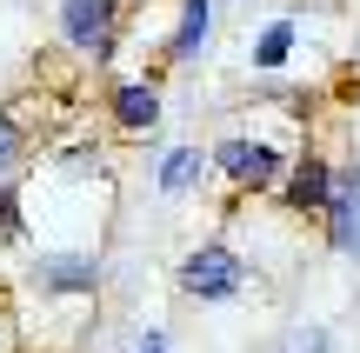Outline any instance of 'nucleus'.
I'll list each match as a JSON object with an SVG mask.
<instances>
[{
    "label": "nucleus",
    "instance_id": "1",
    "mask_svg": "<svg viewBox=\"0 0 360 353\" xmlns=\"http://www.w3.org/2000/svg\"><path fill=\"white\" fill-rule=\"evenodd\" d=\"M174 280H180L187 300H233V293L247 287V260L227 247V240H200V247L174 267Z\"/></svg>",
    "mask_w": 360,
    "mask_h": 353
},
{
    "label": "nucleus",
    "instance_id": "2",
    "mask_svg": "<svg viewBox=\"0 0 360 353\" xmlns=\"http://www.w3.org/2000/svg\"><path fill=\"white\" fill-rule=\"evenodd\" d=\"M27 280L40 287V300H94V293H101V253L47 247V253H34V274Z\"/></svg>",
    "mask_w": 360,
    "mask_h": 353
},
{
    "label": "nucleus",
    "instance_id": "3",
    "mask_svg": "<svg viewBox=\"0 0 360 353\" xmlns=\"http://www.w3.org/2000/svg\"><path fill=\"white\" fill-rule=\"evenodd\" d=\"M207 167H214L220 180H233L240 194H260V187H281L287 154L274 140H247V133H233V140H220L214 154H207Z\"/></svg>",
    "mask_w": 360,
    "mask_h": 353
},
{
    "label": "nucleus",
    "instance_id": "4",
    "mask_svg": "<svg viewBox=\"0 0 360 353\" xmlns=\"http://www.w3.org/2000/svg\"><path fill=\"white\" fill-rule=\"evenodd\" d=\"M60 40L87 60H107L114 53V34H120V0H60Z\"/></svg>",
    "mask_w": 360,
    "mask_h": 353
},
{
    "label": "nucleus",
    "instance_id": "5",
    "mask_svg": "<svg viewBox=\"0 0 360 353\" xmlns=\"http://www.w3.org/2000/svg\"><path fill=\"white\" fill-rule=\"evenodd\" d=\"M281 200L294 213H327V200H334V167H327L321 154H300L294 167L281 173Z\"/></svg>",
    "mask_w": 360,
    "mask_h": 353
},
{
    "label": "nucleus",
    "instance_id": "6",
    "mask_svg": "<svg viewBox=\"0 0 360 353\" xmlns=\"http://www.w3.org/2000/svg\"><path fill=\"white\" fill-rule=\"evenodd\" d=\"M327 240H334V253H354V260H360V167H334Z\"/></svg>",
    "mask_w": 360,
    "mask_h": 353
},
{
    "label": "nucleus",
    "instance_id": "7",
    "mask_svg": "<svg viewBox=\"0 0 360 353\" xmlns=\"http://www.w3.org/2000/svg\"><path fill=\"white\" fill-rule=\"evenodd\" d=\"M107 120H114L120 133H154L160 127V87L154 80H120V87L107 93Z\"/></svg>",
    "mask_w": 360,
    "mask_h": 353
},
{
    "label": "nucleus",
    "instance_id": "8",
    "mask_svg": "<svg viewBox=\"0 0 360 353\" xmlns=\"http://www.w3.org/2000/svg\"><path fill=\"white\" fill-rule=\"evenodd\" d=\"M207 40H214V0H180V20H174V40H167V60H174V67H193Z\"/></svg>",
    "mask_w": 360,
    "mask_h": 353
},
{
    "label": "nucleus",
    "instance_id": "9",
    "mask_svg": "<svg viewBox=\"0 0 360 353\" xmlns=\"http://www.w3.org/2000/svg\"><path fill=\"white\" fill-rule=\"evenodd\" d=\"M294 40H300V20L294 13H274L254 34V74H281V67L294 60Z\"/></svg>",
    "mask_w": 360,
    "mask_h": 353
},
{
    "label": "nucleus",
    "instance_id": "10",
    "mask_svg": "<svg viewBox=\"0 0 360 353\" xmlns=\"http://www.w3.org/2000/svg\"><path fill=\"white\" fill-rule=\"evenodd\" d=\"M200 180H207V154H200V147H167L160 167H154V187H160V194H193Z\"/></svg>",
    "mask_w": 360,
    "mask_h": 353
},
{
    "label": "nucleus",
    "instance_id": "11",
    "mask_svg": "<svg viewBox=\"0 0 360 353\" xmlns=\"http://www.w3.org/2000/svg\"><path fill=\"white\" fill-rule=\"evenodd\" d=\"M27 227H34V220H27V194L13 180H0V247H20Z\"/></svg>",
    "mask_w": 360,
    "mask_h": 353
},
{
    "label": "nucleus",
    "instance_id": "12",
    "mask_svg": "<svg viewBox=\"0 0 360 353\" xmlns=\"http://www.w3.org/2000/svg\"><path fill=\"white\" fill-rule=\"evenodd\" d=\"M27 160V133L13 114H0V180H13V167Z\"/></svg>",
    "mask_w": 360,
    "mask_h": 353
},
{
    "label": "nucleus",
    "instance_id": "13",
    "mask_svg": "<svg viewBox=\"0 0 360 353\" xmlns=\"http://www.w3.org/2000/svg\"><path fill=\"white\" fill-rule=\"evenodd\" d=\"M127 353H174V340H167V327H141Z\"/></svg>",
    "mask_w": 360,
    "mask_h": 353
},
{
    "label": "nucleus",
    "instance_id": "14",
    "mask_svg": "<svg viewBox=\"0 0 360 353\" xmlns=\"http://www.w3.org/2000/svg\"><path fill=\"white\" fill-rule=\"evenodd\" d=\"M294 353H334V340H327L321 327H307V340H294Z\"/></svg>",
    "mask_w": 360,
    "mask_h": 353
}]
</instances>
